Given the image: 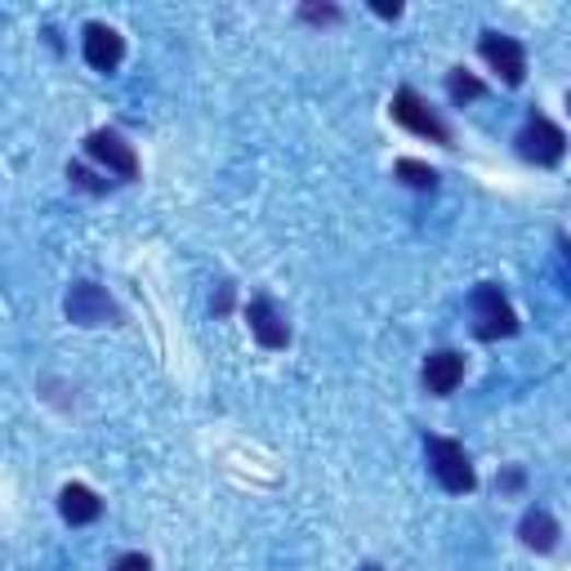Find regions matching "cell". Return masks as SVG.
<instances>
[{
  "instance_id": "19",
  "label": "cell",
  "mask_w": 571,
  "mask_h": 571,
  "mask_svg": "<svg viewBox=\"0 0 571 571\" xmlns=\"http://www.w3.org/2000/svg\"><path fill=\"white\" fill-rule=\"evenodd\" d=\"M228 308H233V286H219V300H214V313H228Z\"/></svg>"
},
{
  "instance_id": "12",
  "label": "cell",
  "mask_w": 571,
  "mask_h": 571,
  "mask_svg": "<svg viewBox=\"0 0 571 571\" xmlns=\"http://www.w3.org/2000/svg\"><path fill=\"white\" fill-rule=\"evenodd\" d=\"M59 513L72 523V527H85V523H94L98 513H103V500L90 491V487H81V482H68L63 491H59Z\"/></svg>"
},
{
  "instance_id": "18",
  "label": "cell",
  "mask_w": 571,
  "mask_h": 571,
  "mask_svg": "<svg viewBox=\"0 0 571 571\" xmlns=\"http://www.w3.org/2000/svg\"><path fill=\"white\" fill-rule=\"evenodd\" d=\"M558 250H562V286H567V295H571V242L562 237Z\"/></svg>"
},
{
  "instance_id": "22",
  "label": "cell",
  "mask_w": 571,
  "mask_h": 571,
  "mask_svg": "<svg viewBox=\"0 0 571 571\" xmlns=\"http://www.w3.org/2000/svg\"><path fill=\"white\" fill-rule=\"evenodd\" d=\"M567 107H571V94H567Z\"/></svg>"
},
{
  "instance_id": "9",
  "label": "cell",
  "mask_w": 571,
  "mask_h": 571,
  "mask_svg": "<svg viewBox=\"0 0 571 571\" xmlns=\"http://www.w3.org/2000/svg\"><path fill=\"white\" fill-rule=\"evenodd\" d=\"M246 322H250V335L259 339L264 349H286V345H291V322L277 313V304L268 295H255L246 304Z\"/></svg>"
},
{
  "instance_id": "5",
  "label": "cell",
  "mask_w": 571,
  "mask_h": 571,
  "mask_svg": "<svg viewBox=\"0 0 571 571\" xmlns=\"http://www.w3.org/2000/svg\"><path fill=\"white\" fill-rule=\"evenodd\" d=\"M63 313H68V322H77V326L121 322L117 304H112V300H107V291H103V286H94V281H77V286H72L68 300H63Z\"/></svg>"
},
{
  "instance_id": "6",
  "label": "cell",
  "mask_w": 571,
  "mask_h": 571,
  "mask_svg": "<svg viewBox=\"0 0 571 571\" xmlns=\"http://www.w3.org/2000/svg\"><path fill=\"white\" fill-rule=\"evenodd\" d=\"M482 59L491 63V72H500V81L504 85H523L527 81V54H523V45L513 40V36H504V32H482Z\"/></svg>"
},
{
  "instance_id": "13",
  "label": "cell",
  "mask_w": 571,
  "mask_h": 571,
  "mask_svg": "<svg viewBox=\"0 0 571 571\" xmlns=\"http://www.w3.org/2000/svg\"><path fill=\"white\" fill-rule=\"evenodd\" d=\"M397 179L411 184V188H433L438 184V170L424 165V161H416V156H403V161H397Z\"/></svg>"
},
{
  "instance_id": "17",
  "label": "cell",
  "mask_w": 571,
  "mask_h": 571,
  "mask_svg": "<svg viewBox=\"0 0 571 571\" xmlns=\"http://www.w3.org/2000/svg\"><path fill=\"white\" fill-rule=\"evenodd\" d=\"M112 571H152V562L143 553H121L117 562H112Z\"/></svg>"
},
{
  "instance_id": "21",
  "label": "cell",
  "mask_w": 571,
  "mask_h": 571,
  "mask_svg": "<svg viewBox=\"0 0 571 571\" xmlns=\"http://www.w3.org/2000/svg\"><path fill=\"white\" fill-rule=\"evenodd\" d=\"M358 571H384V567H375V562H362V567H358Z\"/></svg>"
},
{
  "instance_id": "15",
  "label": "cell",
  "mask_w": 571,
  "mask_h": 571,
  "mask_svg": "<svg viewBox=\"0 0 571 571\" xmlns=\"http://www.w3.org/2000/svg\"><path fill=\"white\" fill-rule=\"evenodd\" d=\"M68 179H72L77 188H85V193H107V184H103V179H94L85 165H68Z\"/></svg>"
},
{
  "instance_id": "11",
  "label": "cell",
  "mask_w": 571,
  "mask_h": 571,
  "mask_svg": "<svg viewBox=\"0 0 571 571\" xmlns=\"http://www.w3.org/2000/svg\"><path fill=\"white\" fill-rule=\"evenodd\" d=\"M518 536H523L527 549H536V553H553L562 532H558V523H553V513H549V509H527V513H523V523H518Z\"/></svg>"
},
{
  "instance_id": "16",
  "label": "cell",
  "mask_w": 571,
  "mask_h": 571,
  "mask_svg": "<svg viewBox=\"0 0 571 571\" xmlns=\"http://www.w3.org/2000/svg\"><path fill=\"white\" fill-rule=\"evenodd\" d=\"M300 14H304L308 23H339V10H335V5H304Z\"/></svg>"
},
{
  "instance_id": "1",
  "label": "cell",
  "mask_w": 571,
  "mask_h": 571,
  "mask_svg": "<svg viewBox=\"0 0 571 571\" xmlns=\"http://www.w3.org/2000/svg\"><path fill=\"white\" fill-rule=\"evenodd\" d=\"M469 313H474V335L478 339H509L518 335V313L504 300V291L496 281H478L469 295Z\"/></svg>"
},
{
  "instance_id": "20",
  "label": "cell",
  "mask_w": 571,
  "mask_h": 571,
  "mask_svg": "<svg viewBox=\"0 0 571 571\" xmlns=\"http://www.w3.org/2000/svg\"><path fill=\"white\" fill-rule=\"evenodd\" d=\"M380 19H397V14H403V5H397V0H393V5H388V0H375V5H371Z\"/></svg>"
},
{
  "instance_id": "3",
  "label": "cell",
  "mask_w": 571,
  "mask_h": 571,
  "mask_svg": "<svg viewBox=\"0 0 571 571\" xmlns=\"http://www.w3.org/2000/svg\"><path fill=\"white\" fill-rule=\"evenodd\" d=\"M393 121H397V126H407L411 135H424V139L451 148V130L438 121V112H433V107H429L411 85H403V90L393 94Z\"/></svg>"
},
{
  "instance_id": "8",
  "label": "cell",
  "mask_w": 571,
  "mask_h": 571,
  "mask_svg": "<svg viewBox=\"0 0 571 571\" xmlns=\"http://www.w3.org/2000/svg\"><path fill=\"white\" fill-rule=\"evenodd\" d=\"M81 54H85V63L94 72H117L121 59H126V40L117 27H107V23H90L85 36H81Z\"/></svg>"
},
{
  "instance_id": "2",
  "label": "cell",
  "mask_w": 571,
  "mask_h": 571,
  "mask_svg": "<svg viewBox=\"0 0 571 571\" xmlns=\"http://www.w3.org/2000/svg\"><path fill=\"white\" fill-rule=\"evenodd\" d=\"M424 455H429V469L438 478L442 491L451 496H469L478 487L474 478V465H469V455L461 442H451V438H424Z\"/></svg>"
},
{
  "instance_id": "4",
  "label": "cell",
  "mask_w": 571,
  "mask_h": 571,
  "mask_svg": "<svg viewBox=\"0 0 571 571\" xmlns=\"http://www.w3.org/2000/svg\"><path fill=\"white\" fill-rule=\"evenodd\" d=\"M85 152L107 170V175H117V179H139V152L117 135V130H94L85 139Z\"/></svg>"
},
{
  "instance_id": "14",
  "label": "cell",
  "mask_w": 571,
  "mask_h": 571,
  "mask_svg": "<svg viewBox=\"0 0 571 571\" xmlns=\"http://www.w3.org/2000/svg\"><path fill=\"white\" fill-rule=\"evenodd\" d=\"M446 94H451L455 103H469V98H482V81H478V77H469L465 68H451V77H446Z\"/></svg>"
},
{
  "instance_id": "10",
  "label": "cell",
  "mask_w": 571,
  "mask_h": 571,
  "mask_svg": "<svg viewBox=\"0 0 571 571\" xmlns=\"http://www.w3.org/2000/svg\"><path fill=\"white\" fill-rule=\"evenodd\" d=\"M461 380H465V358L455 349H438V353L424 358V388L433 397L455 393V388H461Z\"/></svg>"
},
{
  "instance_id": "7",
  "label": "cell",
  "mask_w": 571,
  "mask_h": 571,
  "mask_svg": "<svg viewBox=\"0 0 571 571\" xmlns=\"http://www.w3.org/2000/svg\"><path fill=\"white\" fill-rule=\"evenodd\" d=\"M518 152H523L532 165H558L562 152H567V139H562V130H558L549 117H532V121L523 126V135H518Z\"/></svg>"
}]
</instances>
